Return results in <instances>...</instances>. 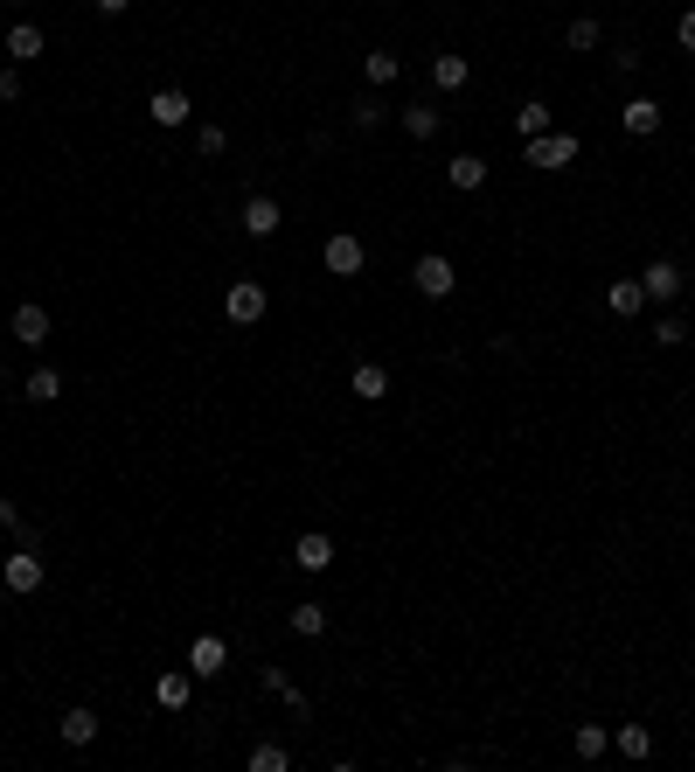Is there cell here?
Wrapping results in <instances>:
<instances>
[{"instance_id": "1", "label": "cell", "mask_w": 695, "mask_h": 772, "mask_svg": "<svg viewBox=\"0 0 695 772\" xmlns=\"http://www.w3.org/2000/svg\"><path fill=\"white\" fill-rule=\"evenodd\" d=\"M411 286L424 293V300H452V293H459V272H452L445 251H424V258L411 265Z\"/></svg>"}, {"instance_id": "2", "label": "cell", "mask_w": 695, "mask_h": 772, "mask_svg": "<svg viewBox=\"0 0 695 772\" xmlns=\"http://www.w3.org/2000/svg\"><path fill=\"white\" fill-rule=\"evenodd\" d=\"M265 307H272V300H265V286H258V279H237V286L223 293L230 327H258V320H265Z\"/></svg>"}, {"instance_id": "3", "label": "cell", "mask_w": 695, "mask_h": 772, "mask_svg": "<svg viewBox=\"0 0 695 772\" xmlns=\"http://www.w3.org/2000/svg\"><path fill=\"white\" fill-rule=\"evenodd\" d=\"M522 160H529V167H570V160H577V133H543V140H522Z\"/></svg>"}, {"instance_id": "4", "label": "cell", "mask_w": 695, "mask_h": 772, "mask_svg": "<svg viewBox=\"0 0 695 772\" xmlns=\"http://www.w3.org/2000/svg\"><path fill=\"white\" fill-rule=\"evenodd\" d=\"M0 578H7V592H14V599H28V592H42V578H49V571H42V557H35V550H14V557L0 564Z\"/></svg>"}, {"instance_id": "5", "label": "cell", "mask_w": 695, "mask_h": 772, "mask_svg": "<svg viewBox=\"0 0 695 772\" xmlns=\"http://www.w3.org/2000/svg\"><path fill=\"white\" fill-rule=\"evenodd\" d=\"M320 258H327V272H334V279H355V272L369 265L362 237H348V230H341V237H327V251H320Z\"/></svg>"}, {"instance_id": "6", "label": "cell", "mask_w": 695, "mask_h": 772, "mask_svg": "<svg viewBox=\"0 0 695 772\" xmlns=\"http://www.w3.org/2000/svg\"><path fill=\"white\" fill-rule=\"evenodd\" d=\"M640 293H647V300H661V307H668V300H682V265H675V258H654V265L640 272Z\"/></svg>"}, {"instance_id": "7", "label": "cell", "mask_w": 695, "mask_h": 772, "mask_svg": "<svg viewBox=\"0 0 695 772\" xmlns=\"http://www.w3.org/2000/svg\"><path fill=\"white\" fill-rule=\"evenodd\" d=\"M237 223H244V237H278V223H285V209H278L272 195H251V202L237 209Z\"/></svg>"}, {"instance_id": "8", "label": "cell", "mask_w": 695, "mask_h": 772, "mask_svg": "<svg viewBox=\"0 0 695 772\" xmlns=\"http://www.w3.org/2000/svg\"><path fill=\"white\" fill-rule=\"evenodd\" d=\"M146 119L174 133V126H188V119H195V105H188V91H153V105H146Z\"/></svg>"}, {"instance_id": "9", "label": "cell", "mask_w": 695, "mask_h": 772, "mask_svg": "<svg viewBox=\"0 0 695 772\" xmlns=\"http://www.w3.org/2000/svg\"><path fill=\"white\" fill-rule=\"evenodd\" d=\"M348 390H355L362 404H383V397H390V369H383V362H355V369H348Z\"/></svg>"}, {"instance_id": "10", "label": "cell", "mask_w": 695, "mask_h": 772, "mask_svg": "<svg viewBox=\"0 0 695 772\" xmlns=\"http://www.w3.org/2000/svg\"><path fill=\"white\" fill-rule=\"evenodd\" d=\"M292 564H299V571H306V578H320V571H327V564H334V543H327V536H320V529H306V536H299V543H292Z\"/></svg>"}, {"instance_id": "11", "label": "cell", "mask_w": 695, "mask_h": 772, "mask_svg": "<svg viewBox=\"0 0 695 772\" xmlns=\"http://www.w3.org/2000/svg\"><path fill=\"white\" fill-rule=\"evenodd\" d=\"M7 334H14L21 348H42V341H49V313H42L35 300H28V307H14V320H7Z\"/></svg>"}, {"instance_id": "12", "label": "cell", "mask_w": 695, "mask_h": 772, "mask_svg": "<svg viewBox=\"0 0 695 772\" xmlns=\"http://www.w3.org/2000/svg\"><path fill=\"white\" fill-rule=\"evenodd\" d=\"M188 696H195V675H188V668H167V675L153 682V703H160V710H188Z\"/></svg>"}, {"instance_id": "13", "label": "cell", "mask_w": 695, "mask_h": 772, "mask_svg": "<svg viewBox=\"0 0 695 772\" xmlns=\"http://www.w3.org/2000/svg\"><path fill=\"white\" fill-rule=\"evenodd\" d=\"M223 661H230V647H223L216 633H202V640L188 647V675H223Z\"/></svg>"}, {"instance_id": "14", "label": "cell", "mask_w": 695, "mask_h": 772, "mask_svg": "<svg viewBox=\"0 0 695 772\" xmlns=\"http://www.w3.org/2000/svg\"><path fill=\"white\" fill-rule=\"evenodd\" d=\"M445 181H452L459 195H473V188L487 181V160H480V154H452V160H445Z\"/></svg>"}, {"instance_id": "15", "label": "cell", "mask_w": 695, "mask_h": 772, "mask_svg": "<svg viewBox=\"0 0 695 772\" xmlns=\"http://www.w3.org/2000/svg\"><path fill=\"white\" fill-rule=\"evenodd\" d=\"M626 133H633V140H654V133H661V105H654V98H626Z\"/></svg>"}, {"instance_id": "16", "label": "cell", "mask_w": 695, "mask_h": 772, "mask_svg": "<svg viewBox=\"0 0 695 772\" xmlns=\"http://www.w3.org/2000/svg\"><path fill=\"white\" fill-rule=\"evenodd\" d=\"M56 731H63V745H77V752H84V745L98 738V710H84V703H77V710H63V724H56Z\"/></svg>"}, {"instance_id": "17", "label": "cell", "mask_w": 695, "mask_h": 772, "mask_svg": "<svg viewBox=\"0 0 695 772\" xmlns=\"http://www.w3.org/2000/svg\"><path fill=\"white\" fill-rule=\"evenodd\" d=\"M7 56H14V63H35V56H42V28H35V21H14V28H7Z\"/></svg>"}, {"instance_id": "18", "label": "cell", "mask_w": 695, "mask_h": 772, "mask_svg": "<svg viewBox=\"0 0 695 772\" xmlns=\"http://www.w3.org/2000/svg\"><path fill=\"white\" fill-rule=\"evenodd\" d=\"M466 77H473L466 56H431V84H438V91H466Z\"/></svg>"}, {"instance_id": "19", "label": "cell", "mask_w": 695, "mask_h": 772, "mask_svg": "<svg viewBox=\"0 0 695 772\" xmlns=\"http://www.w3.org/2000/svg\"><path fill=\"white\" fill-rule=\"evenodd\" d=\"M612 752H626V759H654V731H647V724H619V731H612Z\"/></svg>"}, {"instance_id": "20", "label": "cell", "mask_w": 695, "mask_h": 772, "mask_svg": "<svg viewBox=\"0 0 695 772\" xmlns=\"http://www.w3.org/2000/svg\"><path fill=\"white\" fill-rule=\"evenodd\" d=\"M605 307L619 313V320H633V313L647 307V293H640V279H612V293H605Z\"/></svg>"}, {"instance_id": "21", "label": "cell", "mask_w": 695, "mask_h": 772, "mask_svg": "<svg viewBox=\"0 0 695 772\" xmlns=\"http://www.w3.org/2000/svg\"><path fill=\"white\" fill-rule=\"evenodd\" d=\"M570 752H577V759H605V752H612V731H605V724H577Z\"/></svg>"}, {"instance_id": "22", "label": "cell", "mask_w": 695, "mask_h": 772, "mask_svg": "<svg viewBox=\"0 0 695 772\" xmlns=\"http://www.w3.org/2000/svg\"><path fill=\"white\" fill-rule=\"evenodd\" d=\"M550 105H543V98H529V105H522V112H515V133H522V140H543V133H550Z\"/></svg>"}, {"instance_id": "23", "label": "cell", "mask_w": 695, "mask_h": 772, "mask_svg": "<svg viewBox=\"0 0 695 772\" xmlns=\"http://www.w3.org/2000/svg\"><path fill=\"white\" fill-rule=\"evenodd\" d=\"M397 70H404V63H397L390 49H369V56H362V77H369L376 91H383V84H397Z\"/></svg>"}, {"instance_id": "24", "label": "cell", "mask_w": 695, "mask_h": 772, "mask_svg": "<svg viewBox=\"0 0 695 772\" xmlns=\"http://www.w3.org/2000/svg\"><path fill=\"white\" fill-rule=\"evenodd\" d=\"M21 397H28V404H56V397H63V376H56V369H35V376L21 383Z\"/></svg>"}, {"instance_id": "25", "label": "cell", "mask_w": 695, "mask_h": 772, "mask_svg": "<svg viewBox=\"0 0 695 772\" xmlns=\"http://www.w3.org/2000/svg\"><path fill=\"white\" fill-rule=\"evenodd\" d=\"M292 633H299V640H320V633H327V606H313V599L292 606Z\"/></svg>"}, {"instance_id": "26", "label": "cell", "mask_w": 695, "mask_h": 772, "mask_svg": "<svg viewBox=\"0 0 695 772\" xmlns=\"http://www.w3.org/2000/svg\"><path fill=\"white\" fill-rule=\"evenodd\" d=\"M348 119H355V126H362V133H369V126H383V119H390V105H383V98H376V91H362V98H355V105H348Z\"/></svg>"}, {"instance_id": "27", "label": "cell", "mask_w": 695, "mask_h": 772, "mask_svg": "<svg viewBox=\"0 0 695 772\" xmlns=\"http://www.w3.org/2000/svg\"><path fill=\"white\" fill-rule=\"evenodd\" d=\"M404 133H411V140H431V133H438V105H404Z\"/></svg>"}, {"instance_id": "28", "label": "cell", "mask_w": 695, "mask_h": 772, "mask_svg": "<svg viewBox=\"0 0 695 772\" xmlns=\"http://www.w3.org/2000/svg\"><path fill=\"white\" fill-rule=\"evenodd\" d=\"M598 35H605V28H598L591 14H577V21L563 28V42H570V49H598Z\"/></svg>"}, {"instance_id": "29", "label": "cell", "mask_w": 695, "mask_h": 772, "mask_svg": "<svg viewBox=\"0 0 695 772\" xmlns=\"http://www.w3.org/2000/svg\"><path fill=\"white\" fill-rule=\"evenodd\" d=\"M285 766H292L285 745H251V772H285Z\"/></svg>"}, {"instance_id": "30", "label": "cell", "mask_w": 695, "mask_h": 772, "mask_svg": "<svg viewBox=\"0 0 695 772\" xmlns=\"http://www.w3.org/2000/svg\"><path fill=\"white\" fill-rule=\"evenodd\" d=\"M265 689H272V696H285V703H292V717H306V696H299V689L285 682V668H265Z\"/></svg>"}, {"instance_id": "31", "label": "cell", "mask_w": 695, "mask_h": 772, "mask_svg": "<svg viewBox=\"0 0 695 772\" xmlns=\"http://www.w3.org/2000/svg\"><path fill=\"white\" fill-rule=\"evenodd\" d=\"M223 147H230V140H223V126H202V133H195V154H209V160H216Z\"/></svg>"}, {"instance_id": "32", "label": "cell", "mask_w": 695, "mask_h": 772, "mask_svg": "<svg viewBox=\"0 0 695 772\" xmlns=\"http://www.w3.org/2000/svg\"><path fill=\"white\" fill-rule=\"evenodd\" d=\"M654 341H661V348H682V341H689V334H682V320H675V313H668V320H661V327H654Z\"/></svg>"}, {"instance_id": "33", "label": "cell", "mask_w": 695, "mask_h": 772, "mask_svg": "<svg viewBox=\"0 0 695 772\" xmlns=\"http://www.w3.org/2000/svg\"><path fill=\"white\" fill-rule=\"evenodd\" d=\"M675 42H682V49H695V7H682V21H675Z\"/></svg>"}, {"instance_id": "34", "label": "cell", "mask_w": 695, "mask_h": 772, "mask_svg": "<svg viewBox=\"0 0 695 772\" xmlns=\"http://www.w3.org/2000/svg\"><path fill=\"white\" fill-rule=\"evenodd\" d=\"M0 98H21V70H0Z\"/></svg>"}, {"instance_id": "35", "label": "cell", "mask_w": 695, "mask_h": 772, "mask_svg": "<svg viewBox=\"0 0 695 772\" xmlns=\"http://www.w3.org/2000/svg\"><path fill=\"white\" fill-rule=\"evenodd\" d=\"M0 529H21V515H14V501L0 494Z\"/></svg>"}, {"instance_id": "36", "label": "cell", "mask_w": 695, "mask_h": 772, "mask_svg": "<svg viewBox=\"0 0 695 772\" xmlns=\"http://www.w3.org/2000/svg\"><path fill=\"white\" fill-rule=\"evenodd\" d=\"M91 7H98V14H126L133 0H91Z\"/></svg>"}, {"instance_id": "37", "label": "cell", "mask_w": 695, "mask_h": 772, "mask_svg": "<svg viewBox=\"0 0 695 772\" xmlns=\"http://www.w3.org/2000/svg\"><path fill=\"white\" fill-rule=\"evenodd\" d=\"M7 599H14V592H7V578H0V606H7Z\"/></svg>"}, {"instance_id": "38", "label": "cell", "mask_w": 695, "mask_h": 772, "mask_svg": "<svg viewBox=\"0 0 695 772\" xmlns=\"http://www.w3.org/2000/svg\"><path fill=\"white\" fill-rule=\"evenodd\" d=\"M0 376H7V369H0Z\"/></svg>"}]
</instances>
